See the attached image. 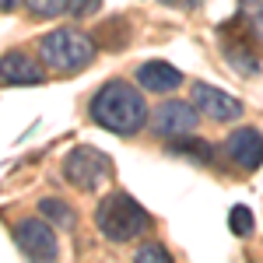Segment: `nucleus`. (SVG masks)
I'll list each match as a JSON object with an SVG mask.
<instances>
[{
    "instance_id": "obj_17",
    "label": "nucleus",
    "mask_w": 263,
    "mask_h": 263,
    "mask_svg": "<svg viewBox=\"0 0 263 263\" xmlns=\"http://www.w3.org/2000/svg\"><path fill=\"white\" fill-rule=\"evenodd\" d=\"M134 260H141V263H168L172 256H168V249H165V246L147 242V246H141V249L134 253Z\"/></svg>"
},
{
    "instance_id": "obj_1",
    "label": "nucleus",
    "mask_w": 263,
    "mask_h": 263,
    "mask_svg": "<svg viewBox=\"0 0 263 263\" xmlns=\"http://www.w3.org/2000/svg\"><path fill=\"white\" fill-rule=\"evenodd\" d=\"M88 112L99 126L120 134V137H130V134L144 130V123H147V102L130 81H105L95 91Z\"/></svg>"
},
{
    "instance_id": "obj_4",
    "label": "nucleus",
    "mask_w": 263,
    "mask_h": 263,
    "mask_svg": "<svg viewBox=\"0 0 263 263\" xmlns=\"http://www.w3.org/2000/svg\"><path fill=\"white\" fill-rule=\"evenodd\" d=\"M63 179L70 182L74 190H81V193H91V190H99L105 179H112V158L109 155H102L99 147H74L67 158H63Z\"/></svg>"
},
{
    "instance_id": "obj_10",
    "label": "nucleus",
    "mask_w": 263,
    "mask_h": 263,
    "mask_svg": "<svg viewBox=\"0 0 263 263\" xmlns=\"http://www.w3.org/2000/svg\"><path fill=\"white\" fill-rule=\"evenodd\" d=\"M0 81L4 84H42L46 81V70L35 60H28L25 53L11 49L0 57Z\"/></svg>"
},
{
    "instance_id": "obj_20",
    "label": "nucleus",
    "mask_w": 263,
    "mask_h": 263,
    "mask_svg": "<svg viewBox=\"0 0 263 263\" xmlns=\"http://www.w3.org/2000/svg\"><path fill=\"white\" fill-rule=\"evenodd\" d=\"M18 4H21V0H0V11H14Z\"/></svg>"
},
{
    "instance_id": "obj_11",
    "label": "nucleus",
    "mask_w": 263,
    "mask_h": 263,
    "mask_svg": "<svg viewBox=\"0 0 263 263\" xmlns=\"http://www.w3.org/2000/svg\"><path fill=\"white\" fill-rule=\"evenodd\" d=\"M137 84H141L144 91H176L182 84V74L172 67V63L165 60H147L141 63V70H137Z\"/></svg>"
},
{
    "instance_id": "obj_7",
    "label": "nucleus",
    "mask_w": 263,
    "mask_h": 263,
    "mask_svg": "<svg viewBox=\"0 0 263 263\" xmlns=\"http://www.w3.org/2000/svg\"><path fill=\"white\" fill-rule=\"evenodd\" d=\"M218 35H221V53H224V60L232 63V70L235 74H242V78H253V74H260V63L263 57L256 53V46L249 42V28H242V32H235L232 35V28L228 25H221L218 28Z\"/></svg>"
},
{
    "instance_id": "obj_19",
    "label": "nucleus",
    "mask_w": 263,
    "mask_h": 263,
    "mask_svg": "<svg viewBox=\"0 0 263 263\" xmlns=\"http://www.w3.org/2000/svg\"><path fill=\"white\" fill-rule=\"evenodd\" d=\"M162 4H168V7H176V11H197L203 0H162Z\"/></svg>"
},
{
    "instance_id": "obj_8",
    "label": "nucleus",
    "mask_w": 263,
    "mask_h": 263,
    "mask_svg": "<svg viewBox=\"0 0 263 263\" xmlns=\"http://www.w3.org/2000/svg\"><path fill=\"white\" fill-rule=\"evenodd\" d=\"M224 155H228V162H235L239 168L256 172V168L263 165V134L253 130V126L232 130L228 141H224Z\"/></svg>"
},
{
    "instance_id": "obj_2",
    "label": "nucleus",
    "mask_w": 263,
    "mask_h": 263,
    "mask_svg": "<svg viewBox=\"0 0 263 263\" xmlns=\"http://www.w3.org/2000/svg\"><path fill=\"white\" fill-rule=\"evenodd\" d=\"M95 228L102 232V239L123 246V242L141 239L144 232L151 228V214L130 193H109L95 207Z\"/></svg>"
},
{
    "instance_id": "obj_18",
    "label": "nucleus",
    "mask_w": 263,
    "mask_h": 263,
    "mask_svg": "<svg viewBox=\"0 0 263 263\" xmlns=\"http://www.w3.org/2000/svg\"><path fill=\"white\" fill-rule=\"evenodd\" d=\"M102 7V0H67V11L74 14V18H88V14H95Z\"/></svg>"
},
{
    "instance_id": "obj_13",
    "label": "nucleus",
    "mask_w": 263,
    "mask_h": 263,
    "mask_svg": "<svg viewBox=\"0 0 263 263\" xmlns=\"http://www.w3.org/2000/svg\"><path fill=\"white\" fill-rule=\"evenodd\" d=\"M39 211H42V218L53 221L57 228H70V224H74V211L63 200H57V197H46V200L39 203Z\"/></svg>"
},
{
    "instance_id": "obj_5",
    "label": "nucleus",
    "mask_w": 263,
    "mask_h": 263,
    "mask_svg": "<svg viewBox=\"0 0 263 263\" xmlns=\"http://www.w3.org/2000/svg\"><path fill=\"white\" fill-rule=\"evenodd\" d=\"M57 224L46 218H25L14 228V242L28 260H57Z\"/></svg>"
},
{
    "instance_id": "obj_3",
    "label": "nucleus",
    "mask_w": 263,
    "mask_h": 263,
    "mask_svg": "<svg viewBox=\"0 0 263 263\" xmlns=\"http://www.w3.org/2000/svg\"><path fill=\"white\" fill-rule=\"evenodd\" d=\"M39 53L49 67L70 74V70H84L95 60V42H91V35H84L78 28H57V32L39 39Z\"/></svg>"
},
{
    "instance_id": "obj_6",
    "label": "nucleus",
    "mask_w": 263,
    "mask_h": 263,
    "mask_svg": "<svg viewBox=\"0 0 263 263\" xmlns=\"http://www.w3.org/2000/svg\"><path fill=\"white\" fill-rule=\"evenodd\" d=\"M190 99L197 105V112H203L207 120H214V123H232L242 116V102L235 99V95H228V91H221V88H214V84L193 81Z\"/></svg>"
},
{
    "instance_id": "obj_15",
    "label": "nucleus",
    "mask_w": 263,
    "mask_h": 263,
    "mask_svg": "<svg viewBox=\"0 0 263 263\" xmlns=\"http://www.w3.org/2000/svg\"><path fill=\"white\" fill-rule=\"evenodd\" d=\"M228 228L235 232V235H253V228H256V221H253V211L246 207V203H235L232 211H228Z\"/></svg>"
},
{
    "instance_id": "obj_9",
    "label": "nucleus",
    "mask_w": 263,
    "mask_h": 263,
    "mask_svg": "<svg viewBox=\"0 0 263 263\" xmlns=\"http://www.w3.org/2000/svg\"><path fill=\"white\" fill-rule=\"evenodd\" d=\"M197 123H200L197 105H190V102H162L155 112V130H158V137H168V141L190 137L197 130Z\"/></svg>"
},
{
    "instance_id": "obj_16",
    "label": "nucleus",
    "mask_w": 263,
    "mask_h": 263,
    "mask_svg": "<svg viewBox=\"0 0 263 263\" xmlns=\"http://www.w3.org/2000/svg\"><path fill=\"white\" fill-rule=\"evenodd\" d=\"M25 7L32 18H57L67 11V0H25Z\"/></svg>"
},
{
    "instance_id": "obj_12",
    "label": "nucleus",
    "mask_w": 263,
    "mask_h": 263,
    "mask_svg": "<svg viewBox=\"0 0 263 263\" xmlns=\"http://www.w3.org/2000/svg\"><path fill=\"white\" fill-rule=\"evenodd\" d=\"M172 151L176 155H186V158H193V162H200V165H207L211 158H214V147L207 141H197V137H176V144H172Z\"/></svg>"
},
{
    "instance_id": "obj_14",
    "label": "nucleus",
    "mask_w": 263,
    "mask_h": 263,
    "mask_svg": "<svg viewBox=\"0 0 263 263\" xmlns=\"http://www.w3.org/2000/svg\"><path fill=\"white\" fill-rule=\"evenodd\" d=\"M239 18L256 39H263V0H239Z\"/></svg>"
}]
</instances>
